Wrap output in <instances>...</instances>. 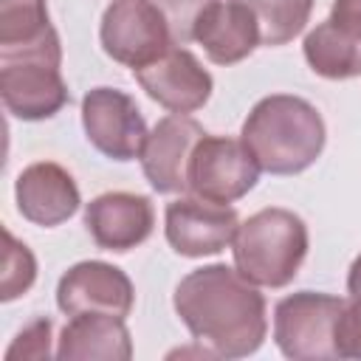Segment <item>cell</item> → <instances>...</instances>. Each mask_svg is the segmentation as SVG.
I'll list each match as a JSON object with an SVG mask.
<instances>
[{
    "label": "cell",
    "mask_w": 361,
    "mask_h": 361,
    "mask_svg": "<svg viewBox=\"0 0 361 361\" xmlns=\"http://www.w3.org/2000/svg\"><path fill=\"white\" fill-rule=\"evenodd\" d=\"M172 37V25L155 0H113L99 25L104 54L133 71L166 54Z\"/></svg>",
    "instance_id": "6"
},
{
    "label": "cell",
    "mask_w": 361,
    "mask_h": 361,
    "mask_svg": "<svg viewBox=\"0 0 361 361\" xmlns=\"http://www.w3.org/2000/svg\"><path fill=\"white\" fill-rule=\"evenodd\" d=\"M203 135L206 130L183 113H172L152 127L138 158L155 192L178 195L189 189V161Z\"/></svg>",
    "instance_id": "11"
},
{
    "label": "cell",
    "mask_w": 361,
    "mask_h": 361,
    "mask_svg": "<svg viewBox=\"0 0 361 361\" xmlns=\"http://www.w3.org/2000/svg\"><path fill=\"white\" fill-rule=\"evenodd\" d=\"M85 226L104 251H130L141 245L155 226L149 197L133 192H104L85 206Z\"/></svg>",
    "instance_id": "14"
},
{
    "label": "cell",
    "mask_w": 361,
    "mask_h": 361,
    "mask_svg": "<svg viewBox=\"0 0 361 361\" xmlns=\"http://www.w3.org/2000/svg\"><path fill=\"white\" fill-rule=\"evenodd\" d=\"M336 353L338 358L361 361V296H353L336 322Z\"/></svg>",
    "instance_id": "21"
},
{
    "label": "cell",
    "mask_w": 361,
    "mask_h": 361,
    "mask_svg": "<svg viewBox=\"0 0 361 361\" xmlns=\"http://www.w3.org/2000/svg\"><path fill=\"white\" fill-rule=\"evenodd\" d=\"M62 45L51 34L39 45L0 54V96L6 110L23 121H42L68 104V85L59 73Z\"/></svg>",
    "instance_id": "4"
},
{
    "label": "cell",
    "mask_w": 361,
    "mask_h": 361,
    "mask_svg": "<svg viewBox=\"0 0 361 361\" xmlns=\"http://www.w3.org/2000/svg\"><path fill=\"white\" fill-rule=\"evenodd\" d=\"M189 37L214 65L243 62L259 42L254 11L243 0H209L192 20Z\"/></svg>",
    "instance_id": "13"
},
{
    "label": "cell",
    "mask_w": 361,
    "mask_h": 361,
    "mask_svg": "<svg viewBox=\"0 0 361 361\" xmlns=\"http://www.w3.org/2000/svg\"><path fill=\"white\" fill-rule=\"evenodd\" d=\"M240 138L259 169L271 175H296L322 155L327 130L322 113L307 99L274 93L251 107Z\"/></svg>",
    "instance_id": "2"
},
{
    "label": "cell",
    "mask_w": 361,
    "mask_h": 361,
    "mask_svg": "<svg viewBox=\"0 0 361 361\" xmlns=\"http://www.w3.org/2000/svg\"><path fill=\"white\" fill-rule=\"evenodd\" d=\"M305 59L313 73L324 79H353L361 76V39L338 28L330 17L307 31L302 42Z\"/></svg>",
    "instance_id": "17"
},
{
    "label": "cell",
    "mask_w": 361,
    "mask_h": 361,
    "mask_svg": "<svg viewBox=\"0 0 361 361\" xmlns=\"http://www.w3.org/2000/svg\"><path fill=\"white\" fill-rule=\"evenodd\" d=\"M155 3L164 8V14H166V20H169V25H172V34L180 37V39H192V37H189L192 20H195V14H197L209 0H155Z\"/></svg>",
    "instance_id": "23"
},
{
    "label": "cell",
    "mask_w": 361,
    "mask_h": 361,
    "mask_svg": "<svg viewBox=\"0 0 361 361\" xmlns=\"http://www.w3.org/2000/svg\"><path fill=\"white\" fill-rule=\"evenodd\" d=\"M240 217L231 206L212 203L203 197H178L166 206L164 231L166 243L180 257H209L231 245Z\"/></svg>",
    "instance_id": "9"
},
{
    "label": "cell",
    "mask_w": 361,
    "mask_h": 361,
    "mask_svg": "<svg viewBox=\"0 0 361 361\" xmlns=\"http://www.w3.org/2000/svg\"><path fill=\"white\" fill-rule=\"evenodd\" d=\"M330 20L347 34L361 39V0H333Z\"/></svg>",
    "instance_id": "24"
},
{
    "label": "cell",
    "mask_w": 361,
    "mask_h": 361,
    "mask_svg": "<svg viewBox=\"0 0 361 361\" xmlns=\"http://www.w3.org/2000/svg\"><path fill=\"white\" fill-rule=\"evenodd\" d=\"M37 279V259L34 254L6 228V257H3V288H0V299L11 302L17 296H23Z\"/></svg>",
    "instance_id": "20"
},
{
    "label": "cell",
    "mask_w": 361,
    "mask_h": 361,
    "mask_svg": "<svg viewBox=\"0 0 361 361\" xmlns=\"http://www.w3.org/2000/svg\"><path fill=\"white\" fill-rule=\"evenodd\" d=\"M234 268L259 288H285L307 257V226L290 209H259L237 226Z\"/></svg>",
    "instance_id": "3"
},
{
    "label": "cell",
    "mask_w": 361,
    "mask_h": 361,
    "mask_svg": "<svg viewBox=\"0 0 361 361\" xmlns=\"http://www.w3.org/2000/svg\"><path fill=\"white\" fill-rule=\"evenodd\" d=\"M259 178V164L243 138L203 135L189 161V192L212 203H234L245 197Z\"/></svg>",
    "instance_id": "7"
},
{
    "label": "cell",
    "mask_w": 361,
    "mask_h": 361,
    "mask_svg": "<svg viewBox=\"0 0 361 361\" xmlns=\"http://www.w3.org/2000/svg\"><path fill=\"white\" fill-rule=\"evenodd\" d=\"M56 358L62 361H127L133 358V341L124 319L110 313L71 316L59 336Z\"/></svg>",
    "instance_id": "16"
},
{
    "label": "cell",
    "mask_w": 361,
    "mask_h": 361,
    "mask_svg": "<svg viewBox=\"0 0 361 361\" xmlns=\"http://www.w3.org/2000/svg\"><path fill=\"white\" fill-rule=\"evenodd\" d=\"M133 282L130 276L102 259H85L71 265L56 285V305L65 316L79 313H110L130 316L133 310Z\"/></svg>",
    "instance_id": "10"
},
{
    "label": "cell",
    "mask_w": 361,
    "mask_h": 361,
    "mask_svg": "<svg viewBox=\"0 0 361 361\" xmlns=\"http://www.w3.org/2000/svg\"><path fill=\"white\" fill-rule=\"evenodd\" d=\"M51 355V319H37L31 322L14 344L6 350V358H48Z\"/></svg>",
    "instance_id": "22"
},
{
    "label": "cell",
    "mask_w": 361,
    "mask_h": 361,
    "mask_svg": "<svg viewBox=\"0 0 361 361\" xmlns=\"http://www.w3.org/2000/svg\"><path fill=\"white\" fill-rule=\"evenodd\" d=\"M14 197L20 214L34 226H59L79 209V186L73 175L54 164V161H37L25 166L14 180Z\"/></svg>",
    "instance_id": "15"
},
{
    "label": "cell",
    "mask_w": 361,
    "mask_h": 361,
    "mask_svg": "<svg viewBox=\"0 0 361 361\" xmlns=\"http://www.w3.org/2000/svg\"><path fill=\"white\" fill-rule=\"evenodd\" d=\"M56 34L45 0H0V54L39 45Z\"/></svg>",
    "instance_id": "18"
},
{
    "label": "cell",
    "mask_w": 361,
    "mask_h": 361,
    "mask_svg": "<svg viewBox=\"0 0 361 361\" xmlns=\"http://www.w3.org/2000/svg\"><path fill=\"white\" fill-rule=\"evenodd\" d=\"M172 302L195 341L217 358H245L265 341V299L237 268L214 262L189 271Z\"/></svg>",
    "instance_id": "1"
},
{
    "label": "cell",
    "mask_w": 361,
    "mask_h": 361,
    "mask_svg": "<svg viewBox=\"0 0 361 361\" xmlns=\"http://www.w3.org/2000/svg\"><path fill=\"white\" fill-rule=\"evenodd\" d=\"M82 127L87 141L113 161L138 158L149 135L138 104L116 87H93L85 93Z\"/></svg>",
    "instance_id": "8"
},
{
    "label": "cell",
    "mask_w": 361,
    "mask_h": 361,
    "mask_svg": "<svg viewBox=\"0 0 361 361\" xmlns=\"http://www.w3.org/2000/svg\"><path fill=\"white\" fill-rule=\"evenodd\" d=\"M344 305V299L316 290H299L279 299L274 307V341L279 353L293 361L338 358L336 322Z\"/></svg>",
    "instance_id": "5"
},
{
    "label": "cell",
    "mask_w": 361,
    "mask_h": 361,
    "mask_svg": "<svg viewBox=\"0 0 361 361\" xmlns=\"http://www.w3.org/2000/svg\"><path fill=\"white\" fill-rule=\"evenodd\" d=\"M133 76L152 102H158L169 113H183V116L200 110L214 87L212 73L186 48H169L155 62L135 68Z\"/></svg>",
    "instance_id": "12"
},
{
    "label": "cell",
    "mask_w": 361,
    "mask_h": 361,
    "mask_svg": "<svg viewBox=\"0 0 361 361\" xmlns=\"http://www.w3.org/2000/svg\"><path fill=\"white\" fill-rule=\"evenodd\" d=\"M259 25V42L262 45H285L296 34L305 31L313 0H243Z\"/></svg>",
    "instance_id": "19"
},
{
    "label": "cell",
    "mask_w": 361,
    "mask_h": 361,
    "mask_svg": "<svg viewBox=\"0 0 361 361\" xmlns=\"http://www.w3.org/2000/svg\"><path fill=\"white\" fill-rule=\"evenodd\" d=\"M347 290L350 296H361V254L353 259L350 274H347Z\"/></svg>",
    "instance_id": "25"
}]
</instances>
